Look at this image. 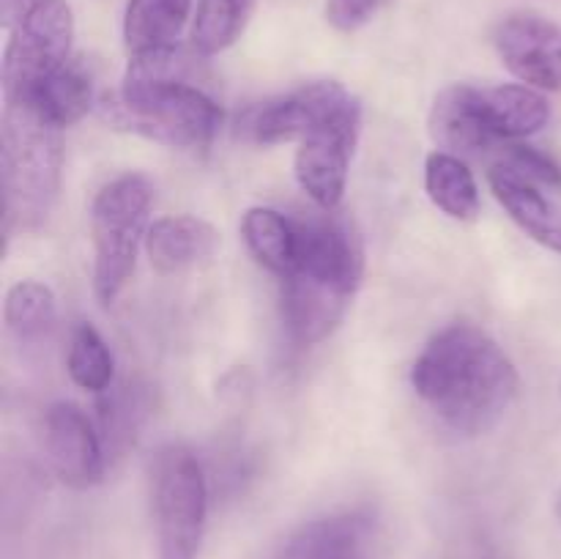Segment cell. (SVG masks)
<instances>
[{
    "label": "cell",
    "mask_w": 561,
    "mask_h": 559,
    "mask_svg": "<svg viewBox=\"0 0 561 559\" xmlns=\"http://www.w3.org/2000/svg\"><path fill=\"white\" fill-rule=\"evenodd\" d=\"M190 16L192 0H129L124 14L129 58L175 47Z\"/></svg>",
    "instance_id": "cell-17"
},
{
    "label": "cell",
    "mask_w": 561,
    "mask_h": 559,
    "mask_svg": "<svg viewBox=\"0 0 561 559\" xmlns=\"http://www.w3.org/2000/svg\"><path fill=\"white\" fill-rule=\"evenodd\" d=\"M411 384L444 425L480 436L515 403L520 376L485 329L458 321L427 340L411 367Z\"/></svg>",
    "instance_id": "cell-1"
},
{
    "label": "cell",
    "mask_w": 561,
    "mask_h": 559,
    "mask_svg": "<svg viewBox=\"0 0 561 559\" xmlns=\"http://www.w3.org/2000/svg\"><path fill=\"white\" fill-rule=\"evenodd\" d=\"M151 499L159 559H197L208 515V482L201 460L184 444L153 455Z\"/></svg>",
    "instance_id": "cell-6"
},
{
    "label": "cell",
    "mask_w": 561,
    "mask_h": 559,
    "mask_svg": "<svg viewBox=\"0 0 561 559\" xmlns=\"http://www.w3.org/2000/svg\"><path fill=\"white\" fill-rule=\"evenodd\" d=\"M71 381L88 392L102 395L115 384V360L110 345L91 323H80L71 334L69 356H66Z\"/></svg>",
    "instance_id": "cell-24"
},
{
    "label": "cell",
    "mask_w": 561,
    "mask_h": 559,
    "mask_svg": "<svg viewBox=\"0 0 561 559\" xmlns=\"http://www.w3.org/2000/svg\"><path fill=\"white\" fill-rule=\"evenodd\" d=\"M299 223V258L283 277L279 307L290 338L301 345L327 340L348 312L365 274V252L348 223L307 217Z\"/></svg>",
    "instance_id": "cell-2"
},
{
    "label": "cell",
    "mask_w": 561,
    "mask_h": 559,
    "mask_svg": "<svg viewBox=\"0 0 561 559\" xmlns=\"http://www.w3.org/2000/svg\"><path fill=\"white\" fill-rule=\"evenodd\" d=\"M389 0H327V20L334 31L354 33L373 20Z\"/></svg>",
    "instance_id": "cell-26"
},
{
    "label": "cell",
    "mask_w": 561,
    "mask_h": 559,
    "mask_svg": "<svg viewBox=\"0 0 561 559\" xmlns=\"http://www.w3.org/2000/svg\"><path fill=\"white\" fill-rule=\"evenodd\" d=\"M64 126L55 124L33 99H5L0 126V190L3 233L38 230L60 192Z\"/></svg>",
    "instance_id": "cell-3"
},
{
    "label": "cell",
    "mask_w": 561,
    "mask_h": 559,
    "mask_svg": "<svg viewBox=\"0 0 561 559\" xmlns=\"http://www.w3.org/2000/svg\"><path fill=\"white\" fill-rule=\"evenodd\" d=\"M36 3H42V0H0V22H3V27L11 31Z\"/></svg>",
    "instance_id": "cell-27"
},
{
    "label": "cell",
    "mask_w": 561,
    "mask_h": 559,
    "mask_svg": "<svg viewBox=\"0 0 561 559\" xmlns=\"http://www.w3.org/2000/svg\"><path fill=\"white\" fill-rule=\"evenodd\" d=\"M241 239L263 269L279 280L296 266L299 258V223L268 206L247 208L241 217Z\"/></svg>",
    "instance_id": "cell-18"
},
{
    "label": "cell",
    "mask_w": 561,
    "mask_h": 559,
    "mask_svg": "<svg viewBox=\"0 0 561 559\" xmlns=\"http://www.w3.org/2000/svg\"><path fill=\"white\" fill-rule=\"evenodd\" d=\"M58 126H71L91 110L93 104V77L91 69L80 58H71L64 69L55 71L38 91L31 96Z\"/></svg>",
    "instance_id": "cell-22"
},
{
    "label": "cell",
    "mask_w": 561,
    "mask_h": 559,
    "mask_svg": "<svg viewBox=\"0 0 561 559\" xmlns=\"http://www.w3.org/2000/svg\"><path fill=\"white\" fill-rule=\"evenodd\" d=\"M482 110L493 140L515 142L537 135L551 118V104L531 85L482 88Z\"/></svg>",
    "instance_id": "cell-16"
},
{
    "label": "cell",
    "mask_w": 561,
    "mask_h": 559,
    "mask_svg": "<svg viewBox=\"0 0 561 559\" xmlns=\"http://www.w3.org/2000/svg\"><path fill=\"white\" fill-rule=\"evenodd\" d=\"M3 318L5 327L20 340L42 338L58 318V301H55L53 288L38 280H22V283L11 285L5 294Z\"/></svg>",
    "instance_id": "cell-23"
},
{
    "label": "cell",
    "mask_w": 561,
    "mask_h": 559,
    "mask_svg": "<svg viewBox=\"0 0 561 559\" xmlns=\"http://www.w3.org/2000/svg\"><path fill=\"white\" fill-rule=\"evenodd\" d=\"M488 181H491L493 195L502 203L504 212L510 214V219L531 241L561 255V208L557 203L548 201L537 190V184H531L529 179H524V175H518L502 162L488 173Z\"/></svg>",
    "instance_id": "cell-15"
},
{
    "label": "cell",
    "mask_w": 561,
    "mask_h": 559,
    "mask_svg": "<svg viewBox=\"0 0 561 559\" xmlns=\"http://www.w3.org/2000/svg\"><path fill=\"white\" fill-rule=\"evenodd\" d=\"M431 137L438 151H447L460 157V153H477L491 148L493 135L488 129L485 110H482V91L474 85H447L433 99Z\"/></svg>",
    "instance_id": "cell-12"
},
{
    "label": "cell",
    "mask_w": 561,
    "mask_h": 559,
    "mask_svg": "<svg viewBox=\"0 0 561 559\" xmlns=\"http://www.w3.org/2000/svg\"><path fill=\"white\" fill-rule=\"evenodd\" d=\"M44 453L55 477L69 488H93L104 480L107 453L102 436L93 431L91 420L80 406L58 400L44 411L42 422Z\"/></svg>",
    "instance_id": "cell-11"
},
{
    "label": "cell",
    "mask_w": 561,
    "mask_h": 559,
    "mask_svg": "<svg viewBox=\"0 0 561 559\" xmlns=\"http://www.w3.org/2000/svg\"><path fill=\"white\" fill-rule=\"evenodd\" d=\"M373 524L362 513L318 518L296 529L274 559H370Z\"/></svg>",
    "instance_id": "cell-14"
},
{
    "label": "cell",
    "mask_w": 561,
    "mask_h": 559,
    "mask_svg": "<svg viewBox=\"0 0 561 559\" xmlns=\"http://www.w3.org/2000/svg\"><path fill=\"white\" fill-rule=\"evenodd\" d=\"M425 190L436 208L458 223H471L480 214V186L460 157L433 151L425 159Z\"/></svg>",
    "instance_id": "cell-19"
},
{
    "label": "cell",
    "mask_w": 561,
    "mask_h": 559,
    "mask_svg": "<svg viewBox=\"0 0 561 559\" xmlns=\"http://www.w3.org/2000/svg\"><path fill=\"white\" fill-rule=\"evenodd\" d=\"M359 132L362 107L354 96H348L299 140L294 162L296 181L323 212H334L343 201Z\"/></svg>",
    "instance_id": "cell-8"
},
{
    "label": "cell",
    "mask_w": 561,
    "mask_h": 559,
    "mask_svg": "<svg viewBox=\"0 0 561 559\" xmlns=\"http://www.w3.org/2000/svg\"><path fill=\"white\" fill-rule=\"evenodd\" d=\"M219 244V230L192 214L157 219L146 233L148 261L159 274H179L201 266L217 255Z\"/></svg>",
    "instance_id": "cell-13"
},
{
    "label": "cell",
    "mask_w": 561,
    "mask_h": 559,
    "mask_svg": "<svg viewBox=\"0 0 561 559\" xmlns=\"http://www.w3.org/2000/svg\"><path fill=\"white\" fill-rule=\"evenodd\" d=\"M75 14L66 0H42L14 27L3 53V102L31 96L71 60Z\"/></svg>",
    "instance_id": "cell-7"
},
{
    "label": "cell",
    "mask_w": 561,
    "mask_h": 559,
    "mask_svg": "<svg viewBox=\"0 0 561 559\" xmlns=\"http://www.w3.org/2000/svg\"><path fill=\"white\" fill-rule=\"evenodd\" d=\"M148 409H151L148 387L124 381L104 389L102 398H99V420H102V444L107 458L121 455L135 442Z\"/></svg>",
    "instance_id": "cell-21"
},
{
    "label": "cell",
    "mask_w": 561,
    "mask_h": 559,
    "mask_svg": "<svg viewBox=\"0 0 561 559\" xmlns=\"http://www.w3.org/2000/svg\"><path fill=\"white\" fill-rule=\"evenodd\" d=\"M557 518H559V524H561V493H559V502H557Z\"/></svg>",
    "instance_id": "cell-28"
},
{
    "label": "cell",
    "mask_w": 561,
    "mask_h": 559,
    "mask_svg": "<svg viewBox=\"0 0 561 559\" xmlns=\"http://www.w3.org/2000/svg\"><path fill=\"white\" fill-rule=\"evenodd\" d=\"M493 44L510 75L537 91H561V25L535 11L499 22Z\"/></svg>",
    "instance_id": "cell-9"
},
{
    "label": "cell",
    "mask_w": 561,
    "mask_h": 559,
    "mask_svg": "<svg viewBox=\"0 0 561 559\" xmlns=\"http://www.w3.org/2000/svg\"><path fill=\"white\" fill-rule=\"evenodd\" d=\"M255 5L257 0H197L190 31L192 47L206 58L233 47L250 25Z\"/></svg>",
    "instance_id": "cell-20"
},
{
    "label": "cell",
    "mask_w": 561,
    "mask_h": 559,
    "mask_svg": "<svg viewBox=\"0 0 561 559\" xmlns=\"http://www.w3.org/2000/svg\"><path fill=\"white\" fill-rule=\"evenodd\" d=\"M115 129L170 148H203L222 126L219 104L192 80H148L124 75L118 93L99 104Z\"/></svg>",
    "instance_id": "cell-4"
},
{
    "label": "cell",
    "mask_w": 561,
    "mask_h": 559,
    "mask_svg": "<svg viewBox=\"0 0 561 559\" xmlns=\"http://www.w3.org/2000/svg\"><path fill=\"white\" fill-rule=\"evenodd\" d=\"M510 170L518 175L529 179L537 186H551V190H561V164L548 153L537 151L531 146H520V142H510L507 157L504 162Z\"/></svg>",
    "instance_id": "cell-25"
},
{
    "label": "cell",
    "mask_w": 561,
    "mask_h": 559,
    "mask_svg": "<svg viewBox=\"0 0 561 559\" xmlns=\"http://www.w3.org/2000/svg\"><path fill=\"white\" fill-rule=\"evenodd\" d=\"M348 96L351 93L334 80L310 82L247 110L239 121V135L255 146L301 140L318 121L327 118Z\"/></svg>",
    "instance_id": "cell-10"
},
{
    "label": "cell",
    "mask_w": 561,
    "mask_h": 559,
    "mask_svg": "<svg viewBox=\"0 0 561 559\" xmlns=\"http://www.w3.org/2000/svg\"><path fill=\"white\" fill-rule=\"evenodd\" d=\"M151 203L153 186L140 173L118 175L93 197V290L102 305H113L135 272L137 250L148 233Z\"/></svg>",
    "instance_id": "cell-5"
}]
</instances>
